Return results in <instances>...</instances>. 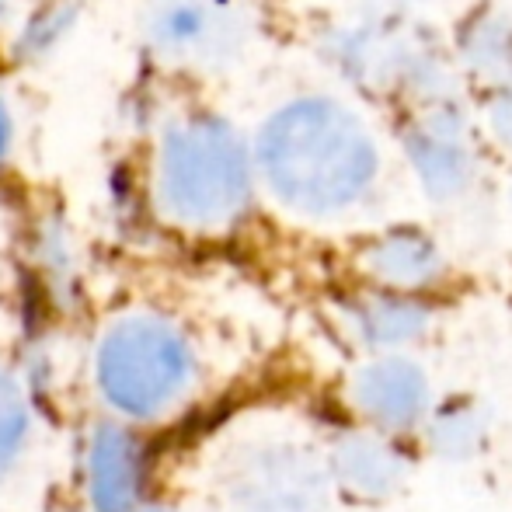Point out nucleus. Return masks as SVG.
I'll use <instances>...</instances> for the list:
<instances>
[{
	"instance_id": "obj_1",
	"label": "nucleus",
	"mask_w": 512,
	"mask_h": 512,
	"mask_svg": "<svg viewBox=\"0 0 512 512\" xmlns=\"http://www.w3.org/2000/svg\"><path fill=\"white\" fill-rule=\"evenodd\" d=\"M251 161L279 203L307 216L342 213L359 203L380 168L363 122L321 95L279 105L258 129Z\"/></svg>"
},
{
	"instance_id": "obj_2",
	"label": "nucleus",
	"mask_w": 512,
	"mask_h": 512,
	"mask_svg": "<svg viewBox=\"0 0 512 512\" xmlns=\"http://www.w3.org/2000/svg\"><path fill=\"white\" fill-rule=\"evenodd\" d=\"M255 192L251 147L230 119L206 108L168 115L150 154V199L157 213L189 230L241 220Z\"/></svg>"
},
{
	"instance_id": "obj_3",
	"label": "nucleus",
	"mask_w": 512,
	"mask_h": 512,
	"mask_svg": "<svg viewBox=\"0 0 512 512\" xmlns=\"http://www.w3.org/2000/svg\"><path fill=\"white\" fill-rule=\"evenodd\" d=\"M95 373L102 398L119 415L157 418L192 387L196 352L168 317L126 314L98 342Z\"/></svg>"
},
{
	"instance_id": "obj_4",
	"label": "nucleus",
	"mask_w": 512,
	"mask_h": 512,
	"mask_svg": "<svg viewBox=\"0 0 512 512\" xmlns=\"http://www.w3.org/2000/svg\"><path fill=\"white\" fill-rule=\"evenodd\" d=\"M328 63L373 98L443 102L453 98V70L443 49L405 21H359L328 35Z\"/></svg>"
},
{
	"instance_id": "obj_5",
	"label": "nucleus",
	"mask_w": 512,
	"mask_h": 512,
	"mask_svg": "<svg viewBox=\"0 0 512 512\" xmlns=\"http://www.w3.org/2000/svg\"><path fill=\"white\" fill-rule=\"evenodd\" d=\"M140 35L154 60L216 74L248 56L258 14L251 0H140Z\"/></svg>"
},
{
	"instance_id": "obj_6",
	"label": "nucleus",
	"mask_w": 512,
	"mask_h": 512,
	"mask_svg": "<svg viewBox=\"0 0 512 512\" xmlns=\"http://www.w3.org/2000/svg\"><path fill=\"white\" fill-rule=\"evenodd\" d=\"M401 143L429 199L446 203L471 189L478 175V143L453 98L429 102L411 115Z\"/></svg>"
},
{
	"instance_id": "obj_7",
	"label": "nucleus",
	"mask_w": 512,
	"mask_h": 512,
	"mask_svg": "<svg viewBox=\"0 0 512 512\" xmlns=\"http://www.w3.org/2000/svg\"><path fill=\"white\" fill-rule=\"evenodd\" d=\"M88 499L95 512H133L147 485L143 443L126 425L105 422L88 443Z\"/></svg>"
},
{
	"instance_id": "obj_8",
	"label": "nucleus",
	"mask_w": 512,
	"mask_h": 512,
	"mask_svg": "<svg viewBox=\"0 0 512 512\" xmlns=\"http://www.w3.org/2000/svg\"><path fill=\"white\" fill-rule=\"evenodd\" d=\"M234 499L244 512H317L321 481L293 453L265 450L241 464Z\"/></svg>"
},
{
	"instance_id": "obj_9",
	"label": "nucleus",
	"mask_w": 512,
	"mask_h": 512,
	"mask_svg": "<svg viewBox=\"0 0 512 512\" xmlns=\"http://www.w3.org/2000/svg\"><path fill=\"white\" fill-rule=\"evenodd\" d=\"M352 398L373 422L387 425V429H411L429 405V387L415 363L391 356L359 370Z\"/></svg>"
},
{
	"instance_id": "obj_10",
	"label": "nucleus",
	"mask_w": 512,
	"mask_h": 512,
	"mask_svg": "<svg viewBox=\"0 0 512 512\" xmlns=\"http://www.w3.org/2000/svg\"><path fill=\"white\" fill-rule=\"evenodd\" d=\"M366 272L384 279L387 286L398 290H415L425 286L443 272V255H439L436 241L425 237L415 227L387 230L384 237L366 248Z\"/></svg>"
},
{
	"instance_id": "obj_11",
	"label": "nucleus",
	"mask_w": 512,
	"mask_h": 512,
	"mask_svg": "<svg viewBox=\"0 0 512 512\" xmlns=\"http://www.w3.org/2000/svg\"><path fill=\"white\" fill-rule=\"evenodd\" d=\"M408 471V460L391 443L373 436H349L335 450V474L356 495H391Z\"/></svg>"
},
{
	"instance_id": "obj_12",
	"label": "nucleus",
	"mask_w": 512,
	"mask_h": 512,
	"mask_svg": "<svg viewBox=\"0 0 512 512\" xmlns=\"http://www.w3.org/2000/svg\"><path fill=\"white\" fill-rule=\"evenodd\" d=\"M460 63L488 84L512 81V21L499 11H474L460 21Z\"/></svg>"
},
{
	"instance_id": "obj_13",
	"label": "nucleus",
	"mask_w": 512,
	"mask_h": 512,
	"mask_svg": "<svg viewBox=\"0 0 512 512\" xmlns=\"http://www.w3.org/2000/svg\"><path fill=\"white\" fill-rule=\"evenodd\" d=\"M359 335L370 345H401L411 342L425 331L429 324V310L418 300L398 297V293H377V297H366L352 307Z\"/></svg>"
},
{
	"instance_id": "obj_14",
	"label": "nucleus",
	"mask_w": 512,
	"mask_h": 512,
	"mask_svg": "<svg viewBox=\"0 0 512 512\" xmlns=\"http://www.w3.org/2000/svg\"><path fill=\"white\" fill-rule=\"evenodd\" d=\"M81 25L77 0H39L28 4V14L14 35V56L21 63H42L70 39Z\"/></svg>"
},
{
	"instance_id": "obj_15",
	"label": "nucleus",
	"mask_w": 512,
	"mask_h": 512,
	"mask_svg": "<svg viewBox=\"0 0 512 512\" xmlns=\"http://www.w3.org/2000/svg\"><path fill=\"white\" fill-rule=\"evenodd\" d=\"M28 429H32V415H28L25 394H21L18 380L11 373L0 370V478L25 453Z\"/></svg>"
},
{
	"instance_id": "obj_16",
	"label": "nucleus",
	"mask_w": 512,
	"mask_h": 512,
	"mask_svg": "<svg viewBox=\"0 0 512 512\" xmlns=\"http://www.w3.org/2000/svg\"><path fill=\"white\" fill-rule=\"evenodd\" d=\"M485 436V415L471 405H446L432 422V446L446 457H467Z\"/></svg>"
},
{
	"instance_id": "obj_17",
	"label": "nucleus",
	"mask_w": 512,
	"mask_h": 512,
	"mask_svg": "<svg viewBox=\"0 0 512 512\" xmlns=\"http://www.w3.org/2000/svg\"><path fill=\"white\" fill-rule=\"evenodd\" d=\"M485 115H488V126H492L495 140L512 150V81L492 84V95H488V102H485Z\"/></svg>"
},
{
	"instance_id": "obj_18",
	"label": "nucleus",
	"mask_w": 512,
	"mask_h": 512,
	"mask_svg": "<svg viewBox=\"0 0 512 512\" xmlns=\"http://www.w3.org/2000/svg\"><path fill=\"white\" fill-rule=\"evenodd\" d=\"M14 136H18V122H14V108L7 91L0 88V164H7V157L14 154Z\"/></svg>"
},
{
	"instance_id": "obj_19",
	"label": "nucleus",
	"mask_w": 512,
	"mask_h": 512,
	"mask_svg": "<svg viewBox=\"0 0 512 512\" xmlns=\"http://www.w3.org/2000/svg\"><path fill=\"white\" fill-rule=\"evenodd\" d=\"M11 21V0H0V25Z\"/></svg>"
},
{
	"instance_id": "obj_20",
	"label": "nucleus",
	"mask_w": 512,
	"mask_h": 512,
	"mask_svg": "<svg viewBox=\"0 0 512 512\" xmlns=\"http://www.w3.org/2000/svg\"><path fill=\"white\" fill-rule=\"evenodd\" d=\"M133 512H164V509H133Z\"/></svg>"
},
{
	"instance_id": "obj_21",
	"label": "nucleus",
	"mask_w": 512,
	"mask_h": 512,
	"mask_svg": "<svg viewBox=\"0 0 512 512\" xmlns=\"http://www.w3.org/2000/svg\"><path fill=\"white\" fill-rule=\"evenodd\" d=\"M25 4H39V0H25Z\"/></svg>"
}]
</instances>
